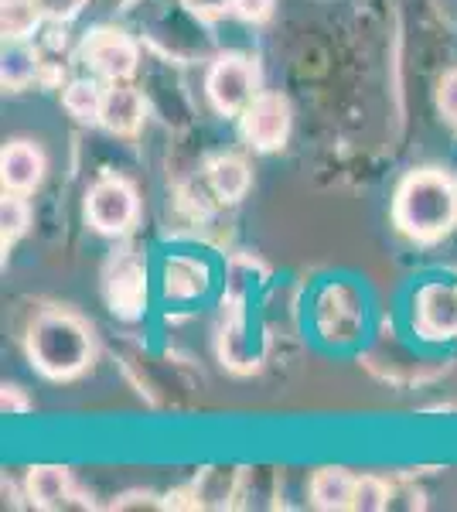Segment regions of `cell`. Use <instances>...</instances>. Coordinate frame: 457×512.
<instances>
[{
    "label": "cell",
    "instance_id": "cell-1",
    "mask_svg": "<svg viewBox=\"0 0 457 512\" xmlns=\"http://www.w3.org/2000/svg\"><path fill=\"white\" fill-rule=\"evenodd\" d=\"M393 219L410 239L434 243L457 222V185L444 171H413L396 188Z\"/></svg>",
    "mask_w": 457,
    "mask_h": 512
},
{
    "label": "cell",
    "instance_id": "cell-2",
    "mask_svg": "<svg viewBox=\"0 0 457 512\" xmlns=\"http://www.w3.org/2000/svg\"><path fill=\"white\" fill-rule=\"evenodd\" d=\"M28 355L48 379H72L93 362V332L69 311H41L28 332Z\"/></svg>",
    "mask_w": 457,
    "mask_h": 512
},
{
    "label": "cell",
    "instance_id": "cell-3",
    "mask_svg": "<svg viewBox=\"0 0 457 512\" xmlns=\"http://www.w3.org/2000/svg\"><path fill=\"white\" fill-rule=\"evenodd\" d=\"M137 216H140L137 188L127 178L106 175L86 192V219L96 233L123 236L134 229Z\"/></svg>",
    "mask_w": 457,
    "mask_h": 512
},
{
    "label": "cell",
    "instance_id": "cell-4",
    "mask_svg": "<svg viewBox=\"0 0 457 512\" xmlns=\"http://www.w3.org/2000/svg\"><path fill=\"white\" fill-rule=\"evenodd\" d=\"M260 72H256V62L246 59V55H222V59L212 62L209 76H205V93H209V103L219 113H243L249 103L260 93Z\"/></svg>",
    "mask_w": 457,
    "mask_h": 512
},
{
    "label": "cell",
    "instance_id": "cell-5",
    "mask_svg": "<svg viewBox=\"0 0 457 512\" xmlns=\"http://www.w3.org/2000/svg\"><path fill=\"white\" fill-rule=\"evenodd\" d=\"M82 59L99 79L106 82H127L137 72L140 48L137 41L120 28H96L82 41Z\"/></svg>",
    "mask_w": 457,
    "mask_h": 512
},
{
    "label": "cell",
    "instance_id": "cell-6",
    "mask_svg": "<svg viewBox=\"0 0 457 512\" xmlns=\"http://www.w3.org/2000/svg\"><path fill=\"white\" fill-rule=\"evenodd\" d=\"M413 325L430 342L457 338V284H447V280L423 284L413 301Z\"/></svg>",
    "mask_w": 457,
    "mask_h": 512
},
{
    "label": "cell",
    "instance_id": "cell-7",
    "mask_svg": "<svg viewBox=\"0 0 457 512\" xmlns=\"http://www.w3.org/2000/svg\"><path fill=\"white\" fill-rule=\"evenodd\" d=\"M243 134L256 151H280L290 137V103L280 93H256L243 110Z\"/></svg>",
    "mask_w": 457,
    "mask_h": 512
},
{
    "label": "cell",
    "instance_id": "cell-8",
    "mask_svg": "<svg viewBox=\"0 0 457 512\" xmlns=\"http://www.w3.org/2000/svg\"><path fill=\"white\" fill-rule=\"evenodd\" d=\"M106 301H110V308L116 315L123 318H137L140 308H144L147 301V270L144 263L137 260V256L123 253L116 256L110 263V270H106Z\"/></svg>",
    "mask_w": 457,
    "mask_h": 512
},
{
    "label": "cell",
    "instance_id": "cell-9",
    "mask_svg": "<svg viewBox=\"0 0 457 512\" xmlns=\"http://www.w3.org/2000/svg\"><path fill=\"white\" fill-rule=\"evenodd\" d=\"M144 96L127 82H110L103 93V110H99V127L110 130L113 137H134L144 127Z\"/></svg>",
    "mask_w": 457,
    "mask_h": 512
},
{
    "label": "cell",
    "instance_id": "cell-10",
    "mask_svg": "<svg viewBox=\"0 0 457 512\" xmlns=\"http://www.w3.org/2000/svg\"><path fill=\"white\" fill-rule=\"evenodd\" d=\"M45 178V154L31 140H14L0 154V181H4V192H21L31 195Z\"/></svg>",
    "mask_w": 457,
    "mask_h": 512
},
{
    "label": "cell",
    "instance_id": "cell-11",
    "mask_svg": "<svg viewBox=\"0 0 457 512\" xmlns=\"http://www.w3.org/2000/svg\"><path fill=\"white\" fill-rule=\"evenodd\" d=\"M24 499L41 512H58L76 499L69 468L62 465H35L24 478Z\"/></svg>",
    "mask_w": 457,
    "mask_h": 512
},
{
    "label": "cell",
    "instance_id": "cell-12",
    "mask_svg": "<svg viewBox=\"0 0 457 512\" xmlns=\"http://www.w3.org/2000/svg\"><path fill=\"white\" fill-rule=\"evenodd\" d=\"M161 291L168 301H195L209 291V267L195 256H171L161 267Z\"/></svg>",
    "mask_w": 457,
    "mask_h": 512
},
{
    "label": "cell",
    "instance_id": "cell-13",
    "mask_svg": "<svg viewBox=\"0 0 457 512\" xmlns=\"http://www.w3.org/2000/svg\"><path fill=\"white\" fill-rule=\"evenodd\" d=\"M41 76V52L28 45V38H4V55H0V82L4 89L18 93Z\"/></svg>",
    "mask_w": 457,
    "mask_h": 512
},
{
    "label": "cell",
    "instance_id": "cell-14",
    "mask_svg": "<svg viewBox=\"0 0 457 512\" xmlns=\"http://www.w3.org/2000/svg\"><path fill=\"white\" fill-rule=\"evenodd\" d=\"M355 482H359V478L352 472H345V468H321V472H314L311 478V506L324 512L352 509Z\"/></svg>",
    "mask_w": 457,
    "mask_h": 512
},
{
    "label": "cell",
    "instance_id": "cell-15",
    "mask_svg": "<svg viewBox=\"0 0 457 512\" xmlns=\"http://www.w3.org/2000/svg\"><path fill=\"white\" fill-rule=\"evenodd\" d=\"M209 181L212 192L222 198V202H239L249 192V168L243 158L236 154H226V158H215L209 168Z\"/></svg>",
    "mask_w": 457,
    "mask_h": 512
},
{
    "label": "cell",
    "instance_id": "cell-16",
    "mask_svg": "<svg viewBox=\"0 0 457 512\" xmlns=\"http://www.w3.org/2000/svg\"><path fill=\"white\" fill-rule=\"evenodd\" d=\"M103 93H106V86H99L93 79H72L62 86V106L82 123H99Z\"/></svg>",
    "mask_w": 457,
    "mask_h": 512
},
{
    "label": "cell",
    "instance_id": "cell-17",
    "mask_svg": "<svg viewBox=\"0 0 457 512\" xmlns=\"http://www.w3.org/2000/svg\"><path fill=\"white\" fill-rule=\"evenodd\" d=\"M236 489H239L236 468H205V472L195 478V492H198L202 509H226Z\"/></svg>",
    "mask_w": 457,
    "mask_h": 512
},
{
    "label": "cell",
    "instance_id": "cell-18",
    "mask_svg": "<svg viewBox=\"0 0 457 512\" xmlns=\"http://www.w3.org/2000/svg\"><path fill=\"white\" fill-rule=\"evenodd\" d=\"M45 21L38 0H0V31L4 38H31Z\"/></svg>",
    "mask_w": 457,
    "mask_h": 512
},
{
    "label": "cell",
    "instance_id": "cell-19",
    "mask_svg": "<svg viewBox=\"0 0 457 512\" xmlns=\"http://www.w3.org/2000/svg\"><path fill=\"white\" fill-rule=\"evenodd\" d=\"M28 222H31L28 198L21 192H4V198H0V239H4V253L28 229Z\"/></svg>",
    "mask_w": 457,
    "mask_h": 512
},
{
    "label": "cell",
    "instance_id": "cell-20",
    "mask_svg": "<svg viewBox=\"0 0 457 512\" xmlns=\"http://www.w3.org/2000/svg\"><path fill=\"white\" fill-rule=\"evenodd\" d=\"M389 495H393V485H386L376 475H362L359 482H355L352 509L355 512H382V509H389Z\"/></svg>",
    "mask_w": 457,
    "mask_h": 512
},
{
    "label": "cell",
    "instance_id": "cell-21",
    "mask_svg": "<svg viewBox=\"0 0 457 512\" xmlns=\"http://www.w3.org/2000/svg\"><path fill=\"white\" fill-rule=\"evenodd\" d=\"M38 7H41V14H45V21L69 24V21H76L82 14L86 0H38Z\"/></svg>",
    "mask_w": 457,
    "mask_h": 512
},
{
    "label": "cell",
    "instance_id": "cell-22",
    "mask_svg": "<svg viewBox=\"0 0 457 512\" xmlns=\"http://www.w3.org/2000/svg\"><path fill=\"white\" fill-rule=\"evenodd\" d=\"M437 106H440V113H444L447 120L457 123V69L440 76V82H437Z\"/></svg>",
    "mask_w": 457,
    "mask_h": 512
},
{
    "label": "cell",
    "instance_id": "cell-23",
    "mask_svg": "<svg viewBox=\"0 0 457 512\" xmlns=\"http://www.w3.org/2000/svg\"><path fill=\"white\" fill-rule=\"evenodd\" d=\"M270 11H273V0H232V14L249 24L267 21Z\"/></svg>",
    "mask_w": 457,
    "mask_h": 512
},
{
    "label": "cell",
    "instance_id": "cell-24",
    "mask_svg": "<svg viewBox=\"0 0 457 512\" xmlns=\"http://www.w3.org/2000/svg\"><path fill=\"white\" fill-rule=\"evenodd\" d=\"M181 7L195 14V18L215 21V18H222L226 11H232V0H181Z\"/></svg>",
    "mask_w": 457,
    "mask_h": 512
},
{
    "label": "cell",
    "instance_id": "cell-25",
    "mask_svg": "<svg viewBox=\"0 0 457 512\" xmlns=\"http://www.w3.org/2000/svg\"><path fill=\"white\" fill-rule=\"evenodd\" d=\"M0 407H4V414H24L28 410V400L18 393V386H4V400H0Z\"/></svg>",
    "mask_w": 457,
    "mask_h": 512
},
{
    "label": "cell",
    "instance_id": "cell-26",
    "mask_svg": "<svg viewBox=\"0 0 457 512\" xmlns=\"http://www.w3.org/2000/svg\"><path fill=\"white\" fill-rule=\"evenodd\" d=\"M106 4H110V7H113V4H120V0H106Z\"/></svg>",
    "mask_w": 457,
    "mask_h": 512
}]
</instances>
